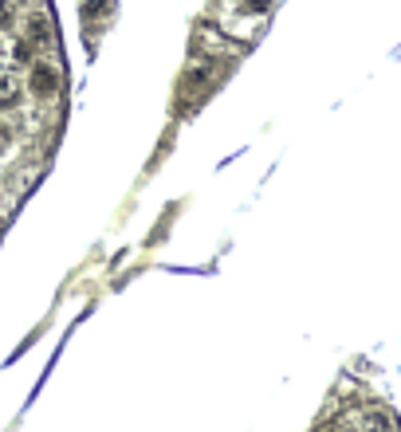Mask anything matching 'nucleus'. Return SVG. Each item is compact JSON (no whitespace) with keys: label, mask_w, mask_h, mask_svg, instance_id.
<instances>
[{"label":"nucleus","mask_w":401,"mask_h":432,"mask_svg":"<svg viewBox=\"0 0 401 432\" xmlns=\"http://www.w3.org/2000/svg\"><path fill=\"white\" fill-rule=\"evenodd\" d=\"M28 91H32L35 99H52V94L60 91V71H55L52 63H32V75H28Z\"/></svg>","instance_id":"f257e3e1"},{"label":"nucleus","mask_w":401,"mask_h":432,"mask_svg":"<svg viewBox=\"0 0 401 432\" xmlns=\"http://www.w3.org/2000/svg\"><path fill=\"white\" fill-rule=\"evenodd\" d=\"M24 32H28V43H40V48H48L52 43V24H48V16L43 12H32V16L24 20Z\"/></svg>","instance_id":"f03ea898"},{"label":"nucleus","mask_w":401,"mask_h":432,"mask_svg":"<svg viewBox=\"0 0 401 432\" xmlns=\"http://www.w3.org/2000/svg\"><path fill=\"white\" fill-rule=\"evenodd\" d=\"M354 428L358 432H393V416L385 413V409H366Z\"/></svg>","instance_id":"7ed1b4c3"},{"label":"nucleus","mask_w":401,"mask_h":432,"mask_svg":"<svg viewBox=\"0 0 401 432\" xmlns=\"http://www.w3.org/2000/svg\"><path fill=\"white\" fill-rule=\"evenodd\" d=\"M24 99V87L16 75H0V111H12L16 102Z\"/></svg>","instance_id":"20e7f679"},{"label":"nucleus","mask_w":401,"mask_h":432,"mask_svg":"<svg viewBox=\"0 0 401 432\" xmlns=\"http://www.w3.org/2000/svg\"><path fill=\"white\" fill-rule=\"evenodd\" d=\"M209 79H213V67H205V63H201V67H193V71H189V75H185V83H181V87H185V91H201V87H205Z\"/></svg>","instance_id":"39448f33"},{"label":"nucleus","mask_w":401,"mask_h":432,"mask_svg":"<svg viewBox=\"0 0 401 432\" xmlns=\"http://www.w3.org/2000/svg\"><path fill=\"white\" fill-rule=\"evenodd\" d=\"M83 12L87 16H106V12H111V0H83Z\"/></svg>","instance_id":"423d86ee"},{"label":"nucleus","mask_w":401,"mask_h":432,"mask_svg":"<svg viewBox=\"0 0 401 432\" xmlns=\"http://www.w3.org/2000/svg\"><path fill=\"white\" fill-rule=\"evenodd\" d=\"M12 55H16V63H32V43L20 40L16 48H12Z\"/></svg>","instance_id":"0eeeda50"},{"label":"nucleus","mask_w":401,"mask_h":432,"mask_svg":"<svg viewBox=\"0 0 401 432\" xmlns=\"http://www.w3.org/2000/svg\"><path fill=\"white\" fill-rule=\"evenodd\" d=\"M272 0H240V12H268Z\"/></svg>","instance_id":"6e6552de"},{"label":"nucleus","mask_w":401,"mask_h":432,"mask_svg":"<svg viewBox=\"0 0 401 432\" xmlns=\"http://www.w3.org/2000/svg\"><path fill=\"white\" fill-rule=\"evenodd\" d=\"M12 24V0H0V28Z\"/></svg>","instance_id":"1a4fd4ad"},{"label":"nucleus","mask_w":401,"mask_h":432,"mask_svg":"<svg viewBox=\"0 0 401 432\" xmlns=\"http://www.w3.org/2000/svg\"><path fill=\"white\" fill-rule=\"evenodd\" d=\"M9 145H12V130H9V126H0V157L9 153Z\"/></svg>","instance_id":"9d476101"}]
</instances>
